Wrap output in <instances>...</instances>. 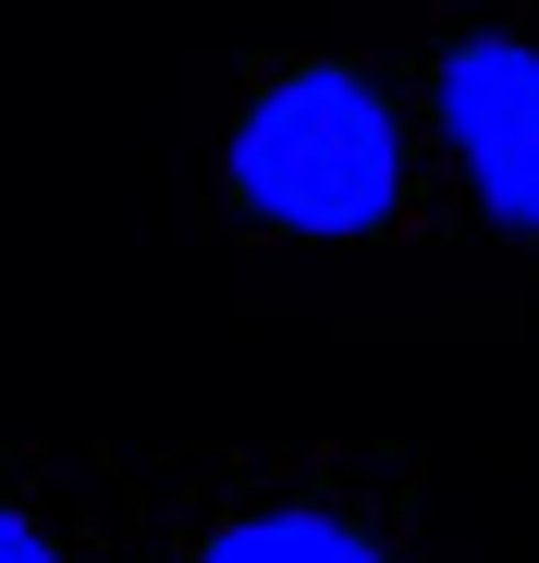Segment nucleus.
Wrapping results in <instances>:
<instances>
[{
  "mask_svg": "<svg viewBox=\"0 0 539 563\" xmlns=\"http://www.w3.org/2000/svg\"><path fill=\"white\" fill-rule=\"evenodd\" d=\"M233 197L283 233H381L405 197V135L369 74L307 62L233 123Z\"/></svg>",
  "mask_w": 539,
  "mask_h": 563,
  "instance_id": "nucleus-1",
  "label": "nucleus"
},
{
  "mask_svg": "<svg viewBox=\"0 0 539 563\" xmlns=\"http://www.w3.org/2000/svg\"><path fill=\"white\" fill-rule=\"evenodd\" d=\"M441 135H454L479 209L503 233H539V37H454L441 49Z\"/></svg>",
  "mask_w": 539,
  "mask_h": 563,
  "instance_id": "nucleus-2",
  "label": "nucleus"
},
{
  "mask_svg": "<svg viewBox=\"0 0 539 563\" xmlns=\"http://www.w3.org/2000/svg\"><path fill=\"white\" fill-rule=\"evenodd\" d=\"M197 563H393L369 527H343V515H307V503H283V515H245V527H221Z\"/></svg>",
  "mask_w": 539,
  "mask_h": 563,
  "instance_id": "nucleus-3",
  "label": "nucleus"
},
{
  "mask_svg": "<svg viewBox=\"0 0 539 563\" xmlns=\"http://www.w3.org/2000/svg\"><path fill=\"white\" fill-rule=\"evenodd\" d=\"M0 563H62V551H50V527H37V515L0 503Z\"/></svg>",
  "mask_w": 539,
  "mask_h": 563,
  "instance_id": "nucleus-4",
  "label": "nucleus"
}]
</instances>
